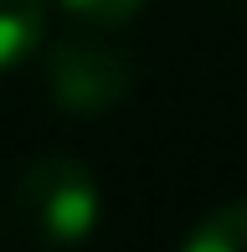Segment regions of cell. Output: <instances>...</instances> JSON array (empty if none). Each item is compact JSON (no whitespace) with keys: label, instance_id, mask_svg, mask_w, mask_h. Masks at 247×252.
Here are the masks:
<instances>
[{"label":"cell","instance_id":"1","mask_svg":"<svg viewBox=\"0 0 247 252\" xmlns=\"http://www.w3.org/2000/svg\"><path fill=\"white\" fill-rule=\"evenodd\" d=\"M21 201L26 216L52 242H83L98 226V180L88 175L83 159L47 155L21 175Z\"/></svg>","mask_w":247,"mask_h":252},{"label":"cell","instance_id":"2","mask_svg":"<svg viewBox=\"0 0 247 252\" xmlns=\"http://www.w3.org/2000/svg\"><path fill=\"white\" fill-rule=\"evenodd\" d=\"M47 88L72 113H103L129 98L134 67H129V57L98 47V41H67L47 57Z\"/></svg>","mask_w":247,"mask_h":252},{"label":"cell","instance_id":"3","mask_svg":"<svg viewBox=\"0 0 247 252\" xmlns=\"http://www.w3.org/2000/svg\"><path fill=\"white\" fill-rule=\"evenodd\" d=\"M185 252H247V201H227L206 211L185 232Z\"/></svg>","mask_w":247,"mask_h":252},{"label":"cell","instance_id":"4","mask_svg":"<svg viewBox=\"0 0 247 252\" xmlns=\"http://www.w3.org/2000/svg\"><path fill=\"white\" fill-rule=\"evenodd\" d=\"M41 0H0V67H16L41 41Z\"/></svg>","mask_w":247,"mask_h":252},{"label":"cell","instance_id":"5","mask_svg":"<svg viewBox=\"0 0 247 252\" xmlns=\"http://www.w3.org/2000/svg\"><path fill=\"white\" fill-rule=\"evenodd\" d=\"M62 5H67V10H77V16H88V21L119 26V21L139 16V5H144V0H62Z\"/></svg>","mask_w":247,"mask_h":252}]
</instances>
